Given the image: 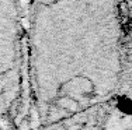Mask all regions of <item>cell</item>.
Returning a JSON list of instances; mask_svg holds the SVG:
<instances>
[{
    "instance_id": "277c9868",
    "label": "cell",
    "mask_w": 132,
    "mask_h": 130,
    "mask_svg": "<svg viewBox=\"0 0 132 130\" xmlns=\"http://www.w3.org/2000/svg\"><path fill=\"white\" fill-rule=\"evenodd\" d=\"M117 2H118V3H121V0H117Z\"/></svg>"
},
{
    "instance_id": "6da1fadb",
    "label": "cell",
    "mask_w": 132,
    "mask_h": 130,
    "mask_svg": "<svg viewBox=\"0 0 132 130\" xmlns=\"http://www.w3.org/2000/svg\"><path fill=\"white\" fill-rule=\"evenodd\" d=\"M125 25L117 0H31L28 112L39 130L107 105L118 89Z\"/></svg>"
},
{
    "instance_id": "7a4b0ae2",
    "label": "cell",
    "mask_w": 132,
    "mask_h": 130,
    "mask_svg": "<svg viewBox=\"0 0 132 130\" xmlns=\"http://www.w3.org/2000/svg\"><path fill=\"white\" fill-rule=\"evenodd\" d=\"M28 112L27 24L21 0H0V127L21 130Z\"/></svg>"
},
{
    "instance_id": "3957f363",
    "label": "cell",
    "mask_w": 132,
    "mask_h": 130,
    "mask_svg": "<svg viewBox=\"0 0 132 130\" xmlns=\"http://www.w3.org/2000/svg\"><path fill=\"white\" fill-rule=\"evenodd\" d=\"M110 104L119 111L132 113V27L125 29L118 89Z\"/></svg>"
}]
</instances>
